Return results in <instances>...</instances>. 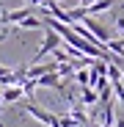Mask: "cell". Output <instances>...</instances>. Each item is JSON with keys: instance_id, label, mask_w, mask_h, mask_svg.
Returning <instances> with one entry per match:
<instances>
[{"instance_id": "1", "label": "cell", "mask_w": 124, "mask_h": 127, "mask_svg": "<svg viewBox=\"0 0 124 127\" xmlns=\"http://www.w3.org/2000/svg\"><path fill=\"white\" fill-rule=\"evenodd\" d=\"M25 111L33 116V119H39L41 124H47V127H61V119L55 116V113H50V111H44V108H39V105L33 102V99H28V105H25Z\"/></svg>"}, {"instance_id": "2", "label": "cell", "mask_w": 124, "mask_h": 127, "mask_svg": "<svg viewBox=\"0 0 124 127\" xmlns=\"http://www.w3.org/2000/svg\"><path fill=\"white\" fill-rule=\"evenodd\" d=\"M44 31H47V36H44V44H41V50L36 53V58H33V64H39V61L44 58L47 53H52L55 47H61V44H64V39H61V36H58V33H55L52 28H44Z\"/></svg>"}, {"instance_id": "3", "label": "cell", "mask_w": 124, "mask_h": 127, "mask_svg": "<svg viewBox=\"0 0 124 127\" xmlns=\"http://www.w3.org/2000/svg\"><path fill=\"white\" fill-rule=\"evenodd\" d=\"M0 89H3V102H19V99H22L25 97V91H22V86H19V83H14V86H0Z\"/></svg>"}, {"instance_id": "4", "label": "cell", "mask_w": 124, "mask_h": 127, "mask_svg": "<svg viewBox=\"0 0 124 127\" xmlns=\"http://www.w3.org/2000/svg\"><path fill=\"white\" fill-rule=\"evenodd\" d=\"M113 3H116V0H94V3H88V6H86V8H88V17H94V14H102V11H108Z\"/></svg>"}, {"instance_id": "5", "label": "cell", "mask_w": 124, "mask_h": 127, "mask_svg": "<svg viewBox=\"0 0 124 127\" xmlns=\"http://www.w3.org/2000/svg\"><path fill=\"white\" fill-rule=\"evenodd\" d=\"M80 97H83V105H97L99 102V94L91 86H80Z\"/></svg>"}, {"instance_id": "6", "label": "cell", "mask_w": 124, "mask_h": 127, "mask_svg": "<svg viewBox=\"0 0 124 127\" xmlns=\"http://www.w3.org/2000/svg\"><path fill=\"white\" fill-rule=\"evenodd\" d=\"M19 28H30V31H44V19H41V17H25V19H19Z\"/></svg>"}, {"instance_id": "7", "label": "cell", "mask_w": 124, "mask_h": 127, "mask_svg": "<svg viewBox=\"0 0 124 127\" xmlns=\"http://www.w3.org/2000/svg\"><path fill=\"white\" fill-rule=\"evenodd\" d=\"M74 80L80 83V86H91V69H74Z\"/></svg>"}, {"instance_id": "8", "label": "cell", "mask_w": 124, "mask_h": 127, "mask_svg": "<svg viewBox=\"0 0 124 127\" xmlns=\"http://www.w3.org/2000/svg\"><path fill=\"white\" fill-rule=\"evenodd\" d=\"M110 86H113V91H116L119 102L124 105V80H121V77H119V80H110Z\"/></svg>"}, {"instance_id": "9", "label": "cell", "mask_w": 124, "mask_h": 127, "mask_svg": "<svg viewBox=\"0 0 124 127\" xmlns=\"http://www.w3.org/2000/svg\"><path fill=\"white\" fill-rule=\"evenodd\" d=\"M50 3H52V0H30V6H44V8H47Z\"/></svg>"}, {"instance_id": "10", "label": "cell", "mask_w": 124, "mask_h": 127, "mask_svg": "<svg viewBox=\"0 0 124 127\" xmlns=\"http://www.w3.org/2000/svg\"><path fill=\"white\" fill-rule=\"evenodd\" d=\"M113 127H124V119H116V124Z\"/></svg>"}, {"instance_id": "11", "label": "cell", "mask_w": 124, "mask_h": 127, "mask_svg": "<svg viewBox=\"0 0 124 127\" xmlns=\"http://www.w3.org/2000/svg\"><path fill=\"white\" fill-rule=\"evenodd\" d=\"M88 127H102V124L99 122H88Z\"/></svg>"}, {"instance_id": "12", "label": "cell", "mask_w": 124, "mask_h": 127, "mask_svg": "<svg viewBox=\"0 0 124 127\" xmlns=\"http://www.w3.org/2000/svg\"><path fill=\"white\" fill-rule=\"evenodd\" d=\"M121 80H124V66H121Z\"/></svg>"}, {"instance_id": "13", "label": "cell", "mask_w": 124, "mask_h": 127, "mask_svg": "<svg viewBox=\"0 0 124 127\" xmlns=\"http://www.w3.org/2000/svg\"><path fill=\"white\" fill-rule=\"evenodd\" d=\"M77 127H80V124H77Z\"/></svg>"}]
</instances>
